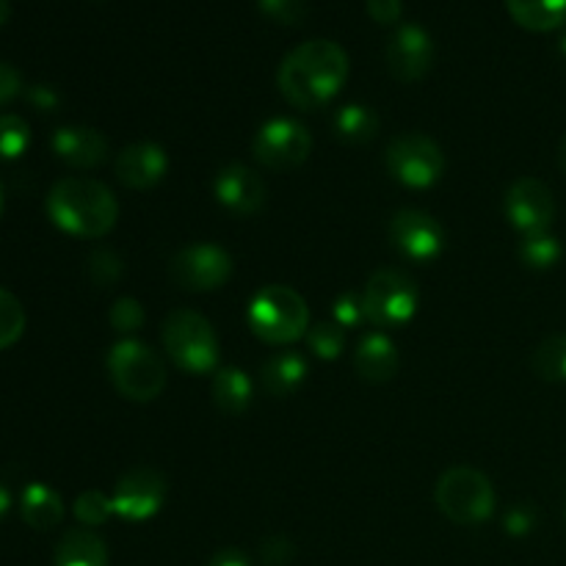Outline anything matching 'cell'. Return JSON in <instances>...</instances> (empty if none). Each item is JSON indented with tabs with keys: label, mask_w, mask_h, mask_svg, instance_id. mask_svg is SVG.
Segmentation results:
<instances>
[{
	"label": "cell",
	"mask_w": 566,
	"mask_h": 566,
	"mask_svg": "<svg viewBox=\"0 0 566 566\" xmlns=\"http://www.w3.org/2000/svg\"><path fill=\"white\" fill-rule=\"evenodd\" d=\"M348 77L346 50L329 39H310L282 59L276 83L291 105L315 111L337 97Z\"/></svg>",
	"instance_id": "6da1fadb"
},
{
	"label": "cell",
	"mask_w": 566,
	"mask_h": 566,
	"mask_svg": "<svg viewBox=\"0 0 566 566\" xmlns=\"http://www.w3.org/2000/svg\"><path fill=\"white\" fill-rule=\"evenodd\" d=\"M50 221L75 238L108 235L119 219V205L108 186L92 177H64L48 193Z\"/></svg>",
	"instance_id": "7a4b0ae2"
},
{
	"label": "cell",
	"mask_w": 566,
	"mask_h": 566,
	"mask_svg": "<svg viewBox=\"0 0 566 566\" xmlns=\"http://www.w3.org/2000/svg\"><path fill=\"white\" fill-rule=\"evenodd\" d=\"M247 321L254 337L271 346L296 343L310 332L307 304L287 285H265L263 291L254 293Z\"/></svg>",
	"instance_id": "3957f363"
},
{
	"label": "cell",
	"mask_w": 566,
	"mask_h": 566,
	"mask_svg": "<svg viewBox=\"0 0 566 566\" xmlns=\"http://www.w3.org/2000/svg\"><path fill=\"white\" fill-rule=\"evenodd\" d=\"M164 348L186 374H213L219 365V340L205 315L175 310L164 321Z\"/></svg>",
	"instance_id": "277c9868"
},
{
	"label": "cell",
	"mask_w": 566,
	"mask_h": 566,
	"mask_svg": "<svg viewBox=\"0 0 566 566\" xmlns=\"http://www.w3.org/2000/svg\"><path fill=\"white\" fill-rule=\"evenodd\" d=\"M108 376L122 396L138 403L155 401L166 387V368L160 357L133 337L111 348Z\"/></svg>",
	"instance_id": "5b68a950"
},
{
	"label": "cell",
	"mask_w": 566,
	"mask_h": 566,
	"mask_svg": "<svg viewBox=\"0 0 566 566\" xmlns=\"http://www.w3.org/2000/svg\"><path fill=\"white\" fill-rule=\"evenodd\" d=\"M434 501L448 520L459 525H479L495 512V490L481 470L451 468L440 475Z\"/></svg>",
	"instance_id": "8992f818"
},
{
	"label": "cell",
	"mask_w": 566,
	"mask_h": 566,
	"mask_svg": "<svg viewBox=\"0 0 566 566\" xmlns=\"http://www.w3.org/2000/svg\"><path fill=\"white\" fill-rule=\"evenodd\" d=\"M365 321L379 329L407 324L418 310V287L412 276L398 269H381L368 280L363 291Z\"/></svg>",
	"instance_id": "52a82bcc"
},
{
	"label": "cell",
	"mask_w": 566,
	"mask_h": 566,
	"mask_svg": "<svg viewBox=\"0 0 566 566\" xmlns=\"http://www.w3.org/2000/svg\"><path fill=\"white\" fill-rule=\"evenodd\" d=\"M442 149L423 133H403L387 147V169L407 188H429L442 175Z\"/></svg>",
	"instance_id": "ba28073f"
},
{
	"label": "cell",
	"mask_w": 566,
	"mask_h": 566,
	"mask_svg": "<svg viewBox=\"0 0 566 566\" xmlns=\"http://www.w3.org/2000/svg\"><path fill=\"white\" fill-rule=\"evenodd\" d=\"M169 274L182 291L208 293L227 285L232 276V258L213 243H193L171 258Z\"/></svg>",
	"instance_id": "9c48e42d"
},
{
	"label": "cell",
	"mask_w": 566,
	"mask_h": 566,
	"mask_svg": "<svg viewBox=\"0 0 566 566\" xmlns=\"http://www.w3.org/2000/svg\"><path fill=\"white\" fill-rule=\"evenodd\" d=\"M310 149H313V138L310 133L304 130V125L298 122L285 119H271L265 122L263 127L258 130L252 144V153L258 164H263L265 169L274 171H285V169H296L307 160Z\"/></svg>",
	"instance_id": "30bf717a"
},
{
	"label": "cell",
	"mask_w": 566,
	"mask_h": 566,
	"mask_svg": "<svg viewBox=\"0 0 566 566\" xmlns=\"http://www.w3.org/2000/svg\"><path fill=\"white\" fill-rule=\"evenodd\" d=\"M114 514L130 523H144L155 517L166 501V479L155 468H133L116 484L114 495Z\"/></svg>",
	"instance_id": "8fae6325"
},
{
	"label": "cell",
	"mask_w": 566,
	"mask_h": 566,
	"mask_svg": "<svg viewBox=\"0 0 566 566\" xmlns=\"http://www.w3.org/2000/svg\"><path fill=\"white\" fill-rule=\"evenodd\" d=\"M506 216L523 235L551 230L556 216L553 191L536 177H520L506 191Z\"/></svg>",
	"instance_id": "7c38bea8"
},
{
	"label": "cell",
	"mask_w": 566,
	"mask_h": 566,
	"mask_svg": "<svg viewBox=\"0 0 566 566\" xmlns=\"http://www.w3.org/2000/svg\"><path fill=\"white\" fill-rule=\"evenodd\" d=\"M390 241L403 258L431 263L442 252V227L423 210H398L390 221Z\"/></svg>",
	"instance_id": "4fadbf2b"
},
{
	"label": "cell",
	"mask_w": 566,
	"mask_h": 566,
	"mask_svg": "<svg viewBox=\"0 0 566 566\" xmlns=\"http://www.w3.org/2000/svg\"><path fill=\"white\" fill-rule=\"evenodd\" d=\"M387 66L392 77L401 83H415L426 77V72L434 64V42L420 25H401L387 42Z\"/></svg>",
	"instance_id": "5bb4252c"
},
{
	"label": "cell",
	"mask_w": 566,
	"mask_h": 566,
	"mask_svg": "<svg viewBox=\"0 0 566 566\" xmlns=\"http://www.w3.org/2000/svg\"><path fill=\"white\" fill-rule=\"evenodd\" d=\"M213 191L232 216H254L265 205V182L243 164L224 166L216 177Z\"/></svg>",
	"instance_id": "9a60e30c"
},
{
	"label": "cell",
	"mask_w": 566,
	"mask_h": 566,
	"mask_svg": "<svg viewBox=\"0 0 566 566\" xmlns=\"http://www.w3.org/2000/svg\"><path fill=\"white\" fill-rule=\"evenodd\" d=\"M114 169L122 186L133 188V191H147V188L158 186L164 180L166 169H169V158H166L160 144L142 142L122 149Z\"/></svg>",
	"instance_id": "2e32d148"
},
{
	"label": "cell",
	"mask_w": 566,
	"mask_h": 566,
	"mask_svg": "<svg viewBox=\"0 0 566 566\" xmlns=\"http://www.w3.org/2000/svg\"><path fill=\"white\" fill-rule=\"evenodd\" d=\"M53 153L75 169H94L108 158V138L97 127L66 125L53 133Z\"/></svg>",
	"instance_id": "e0dca14e"
},
{
	"label": "cell",
	"mask_w": 566,
	"mask_h": 566,
	"mask_svg": "<svg viewBox=\"0 0 566 566\" xmlns=\"http://www.w3.org/2000/svg\"><path fill=\"white\" fill-rule=\"evenodd\" d=\"M354 368L365 381H390L398 370V352L396 343L387 335H368L354 352Z\"/></svg>",
	"instance_id": "ac0fdd59"
},
{
	"label": "cell",
	"mask_w": 566,
	"mask_h": 566,
	"mask_svg": "<svg viewBox=\"0 0 566 566\" xmlns=\"http://www.w3.org/2000/svg\"><path fill=\"white\" fill-rule=\"evenodd\" d=\"M260 379H263V387L269 396H293L304 385V379H307V359L298 352L274 354V357L265 359L263 370H260Z\"/></svg>",
	"instance_id": "d6986e66"
},
{
	"label": "cell",
	"mask_w": 566,
	"mask_h": 566,
	"mask_svg": "<svg viewBox=\"0 0 566 566\" xmlns=\"http://www.w3.org/2000/svg\"><path fill=\"white\" fill-rule=\"evenodd\" d=\"M20 514L33 531H50L64 520V501L48 484H28L20 495Z\"/></svg>",
	"instance_id": "ffe728a7"
},
{
	"label": "cell",
	"mask_w": 566,
	"mask_h": 566,
	"mask_svg": "<svg viewBox=\"0 0 566 566\" xmlns=\"http://www.w3.org/2000/svg\"><path fill=\"white\" fill-rule=\"evenodd\" d=\"M55 566H108V547L94 531H66L55 547Z\"/></svg>",
	"instance_id": "44dd1931"
},
{
	"label": "cell",
	"mask_w": 566,
	"mask_h": 566,
	"mask_svg": "<svg viewBox=\"0 0 566 566\" xmlns=\"http://www.w3.org/2000/svg\"><path fill=\"white\" fill-rule=\"evenodd\" d=\"M506 9L520 28L551 33L566 22V0H506Z\"/></svg>",
	"instance_id": "7402d4cb"
},
{
	"label": "cell",
	"mask_w": 566,
	"mask_h": 566,
	"mask_svg": "<svg viewBox=\"0 0 566 566\" xmlns=\"http://www.w3.org/2000/svg\"><path fill=\"white\" fill-rule=\"evenodd\" d=\"M254 387L238 368H219L213 376V401L224 415H243L252 403Z\"/></svg>",
	"instance_id": "603a6c76"
},
{
	"label": "cell",
	"mask_w": 566,
	"mask_h": 566,
	"mask_svg": "<svg viewBox=\"0 0 566 566\" xmlns=\"http://www.w3.org/2000/svg\"><path fill=\"white\" fill-rule=\"evenodd\" d=\"M335 133L346 144H368L379 133V116L368 105L348 103L335 114Z\"/></svg>",
	"instance_id": "cb8c5ba5"
},
{
	"label": "cell",
	"mask_w": 566,
	"mask_h": 566,
	"mask_svg": "<svg viewBox=\"0 0 566 566\" xmlns=\"http://www.w3.org/2000/svg\"><path fill=\"white\" fill-rule=\"evenodd\" d=\"M531 368L545 381H566V332L545 337L531 357Z\"/></svg>",
	"instance_id": "d4e9b609"
},
{
	"label": "cell",
	"mask_w": 566,
	"mask_h": 566,
	"mask_svg": "<svg viewBox=\"0 0 566 566\" xmlns=\"http://www.w3.org/2000/svg\"><path fill=\"white\" fill-rule=\"evenodd\" d=\"M520 260L536 271L553 269L562 260V241L551 230L523 235V241H520Z\"/></svg>",
	"instance_id": "484cf974"
},
{
	"label": "cell",
	"mask_w": 566,
	"mask_h": 566,
	"mask_svg": "<svg viewBox=\"0 0 566 566\" xmlns=\"http://www.w3.org/2000/svg\"><path fill=\"white\" fill-rule=\"evenodd\" d=\"M28 144H31V127H28V122L17 114H0V158H22Z\"/></svg>",
	"instance_id": "4316f807"
},
{
	"label": "cell",
	"mask_w": 566,
	"mask_h": 566,
	"mask_svg": "<svg viewBox=\"0 0 566 566\" xmlns=\"http://www.w3.org/2000/svg\"><path fill=\"white\" fill-rule=\"evenodd\" d=\"M22 332H25V310L14 293L0 287V352L14 346Z\"/></svg>",
	"instance_id": "83f0119b"
},
{
	"label": "cell",
	"mask_w": 566,
	"mask_h": 566,
	"mask_svg": "<svg viewBox=\"0 0 566 566\" xmlns=\"http://www.w3.org/2000/svg\"><path fill=\"white\" fill-rule=\"evenodd\" d=\"M307 346L315 357L321 359H337L346 348V332L337 324H315L307 332Z\"/></svg>",
	"instance_id": "f1b7e54d"
},
{
	"label": "cell",
	"mask_w": 566,
	"mask_h": 566,
	"mask_svg": "<svg viewBox=\"0 0 566 566\" xmlns=\"http://www.w3.org/2000/svg\"><path fill=\"white\" fill-rule=\"evenodd\" d=\"M114 514V501L108 495H103L99 490H88L83 495H77L75 501V517L81 520L86 528H97V525L108 523V517Z\"/></svg>",
	"instance_id": "f546056e"
},
{
	"label": "cell",
	"mask_w": 566,
	"mask_h": 566,
	"mask_svg": "<svg viewBox=\"0 0 566 566\" xmlns=\"http://www.w3.org/2000/svg\"><path fill=\"white\" fill-rule=\"evenodd\" d=\"M108 321L119 335H136L144 326V307L130 296L116 298L114 307H111L108 313Z\"/></svg>",
	"instance_id": "4dcf8cb0"
},
{
	"label": "cell",
	"mask_w": 566,
	"mask_h": 566,
	"mask_svg": "<svg viewBox=\"0 0 566 566\" xmlns=\"http://www.w3.org/2000/svg\"><path fill=\"white\" fill-rule=\"evenodd\" d=\"M260 11L280 25H298L307 17L310 0H258Z\"/></svg>",
	"instance_id": "1f68e13d"
},
{
	"label": "cell",
	"mask_w": 566,
	"mask_h": 566,
	"mask_svg": "<svg viewBox=\"0 0 566 566\" xmlns=\"http://www.w3.org/2000/svg\"><path fill=\"white\" fill-rule=\"evenodd\" d=\"M119 274L122 260L116 258L111 249H97V252H92V258H88V276H92L94 285H114V282L119 280Z\"/></svg>",
	"instance_id": "d6a6232c"
},
{
	"label": "cell",
	"mask_w": 566,
	"mask_h": 566,
	"mask_svg": "<svg viewBox=\"0 0 566 566\" xmlns=\"http://www.w3.org/2000/svg\"><path fill=\"white\" fill-rule=\"evenodd\" d=\"M335 324L348 329V326H357L365 321V310H363V296H354V293H343L340 298L335 302Z\"/></svg>",
	"instance_id": "836d02e7"
},
{
	"label": "cell",
	"mask_w": 566,
	"mask_h": 566,
	"mask_svg": "<svg viewBox=\"0 0 566 566\" xmlns=\"http://www.w3.org/2000/svg\"><path fill=\"white\" fill-rule=\"evenodd\" d=\"M20 92H22L20 70L11 64H6V61H0V108H3V105H9Z\"/></svg>",
	"instance_id": "e575fe53"
},
{
	"label": "cell",
	"mask_w": 566,
	"mask_h": 566,
	"mask_svg": "<svg viewBox=\"0 0 566 566\" xmlns=\"http://www.w3.org/2000/svg\"><path fill=\"white\" fill-rule=\"evenodd\" d=\"M503 525H506L509 534H514V536L531 534V531H534V525H536L534 509H528V506H514L512 512L506 514V520H503Z\"/></svg>",
	"instance_id": "d590c367"
},
{
	"label": "cell",
	"mask_w": 566,
	"mask_h": 566,
	"mask_svg": "<svg viewBox=\"0 0 566 566\" xmlns=\"http://www.w3.org/2000/svg\"><path fill=\"white\" fill-rule=\"evenodd\" d=\"M365 9L379 25H392L401 17V0H365Z\"/></svg>",
	"instance_id": "8d00e7d4"
},
{
	"label": "cell",
	"mask_w": 566,
	"mask_h": 566,
	"mask_svg": "<svg viewBox=\"0 0 566 566\" xmlns=\"http://www.w3.org/2000/svg\"><path fill=\"white\" fill-rule=\"evenodd\" d=\"M293 558V545L285 536H271L263 545V562L269 566H285Z\"/></svg>",
	"instance_id": "74e56055"
},
{
	"label": "cell",
	"mask_w": 566,
	"mask_h": 566,
	"mask_svg": "<svg viewBox=\"0 0 566 566\" xmlns=\"http://www.w3.org/2000/svg\"><path fill=\"white\" fill-rule=\"evenodd\" d=\"M28 99H31L33 108L39 111H55L59 108V92L50 86H33L28 88Z\"/></svg>",
	"instance_id": "f35d334b"
},
{
	"label": "cell",
	"mask_w": 566,
	"mask_h": 566,
	"mask_svg": "<svg viewBox=\"0 0 566 566\" xmlns=\"http://www.w3.org/2000/svg\"><path fill=\"white\" fill-rule=\"evenodd\" d=\"M208 566H249V558L243 556V553L232 551V547H227V551L216 553L213 558H210Z\"/></svg>",
	"instance_id": "ab89813d"
},
{
	"label": "cell",
	"mask_w": 566,
	"mask_h": 566,
	"mask_svg": "<svg viewBox=\"0 0 566 566\" xmlns=\"http://www.w3.org/2000/svg\"><path fill=\"white\" fill-rule=\"evenodd\" d=\"M9 509H11V495H9V490H6V486H0V520L9 514Z\"/></svg>",
	"instance_id": "60d3db41"
},
{
	"label": "cell",
	"mask_w": 566,
	"mask_h": 566,
	"mask_svg": "<svg viewBox=\"0 0 566 566\" xmlns=\"http://www.w3.org/2000/svg\"><path fill=\"white\" fill-rule=\"evenodd\" d=\"M9 14H11V3H9V0H0V28L6 25Z\"/></svg>",
	"instance_id": "b9f144b4"
},
{
	"label": "cell",
	"mask_w": 566,
	"mask_h": 566,
	"mask_svg": "<svg viewBox=\"0 0 566 566\" xmlns=\"http://www.w3.org/2000/svg\"><path fill=\"white\" fill-rule=\"evenodd\" d=\"M558 166L566 171V136L562 138V144H558Z\"/></svg>",
	"instance_id": "7bdbcfd3"
},
{
	"label": "cell",
	"mask_w": 566,
	"mask_h": 566,
	"mask_svg": "<svg viewBox=\"0 0 566 566\" xmlns=\"http://www.w3.org/2000/svg\"><path fill=\"white\" fill-rule=\"evenodd\" d=\"M3 205H6V193H3V182H0V213H3Z\"/></svg>",
	"instance_id": "ee69618b"
},
{
	"label": "cell",
	"mask_w": 566,
	"mask_h": 566,
	"mask_svg": "<svg viewBox=\"0 0 566 566\" xmlns=\"http://www.w3.org/2000/svg\"><path fill=\"white\" fill-rule=\"evenodd\" d=\"M562 48H564V53H566V39H564V44H562Z\"/></svg>",
	"instance_id": "f6af8a7d"
},
{
	"label": "cell",
	"mask_w": 566,
	"mask_h": 566,
	"mask_svg": "<svg viewBox=\"0 0 566 566\" xmlns=\"http://www.w3.org/2000/svg\"><path fill=\"white\" fill-rule=\"evenodd\" d=\"M94 3H105V0H94Z\"/></svg>",
	"instance_id": "bcb514c9"
},
{
	"label": "cell",
	"mask_w": 566,
	"mask_h": 566,
	"mask_svg": "<svg viewBox=\"0 0 566 566\" xmlns=\"http://www.w3.org/2000/svg\"><path fill=\"white\" fill-rule=\"evenodd\" d=\"M564 517H566V509H564Z\"/></svg>",
	"instance_id": "7dc6e473"
}]
</instances>
